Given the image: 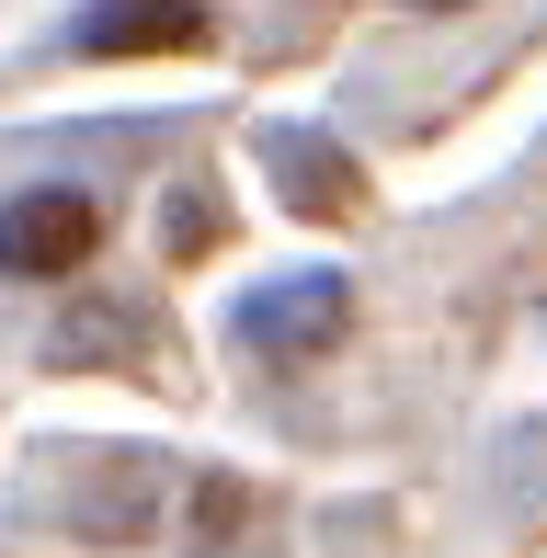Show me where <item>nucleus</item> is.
Wrapping results in <instances>:
<instances>
[{
    "instance_id": "423d86ee",
    "label": "nucleus",
    "mask_w": 547,
    "mask_h": 558,
    "mask_svg": "<svg viewBox=\"0 0 547 558\" xmlns=\"http://www.w3.org/2000/svg\"><path fill=\"white\" fill-rule=\"evenodd\" d=\"M126 353H148V308L137 296H81V308L46 331V365H126Z\"/></svg>"
},
{
    "instance_id": "7ed1b4c3",
    "label": "nucleus",
    "mask_w": 547,
    "mask_h": 558,
    "mask_svg": "<svg viewBox=\"0 0 547 558\" xmlns=\"http://www.w3.org/2000/svg\"><path fill=\"white\" fill-rule=\"evenodd\" d=\"M252 160L274 171V194H285V217H365V171L342 137H319V125H263Z\"/></svg>"
},
{
    "instance_id": "f257e3e1",
    "label": "nucleus",
    "mask_w": 547,
    "mask_h": 558,
    "mask_svg": "<svg viewBox=\"0 0 547 558\" xmlns=\"http://www.w3.org/2000/svg\"><path fill=\"white\" fill-rule=\"evenodd\" d=\"M342 319H354V286L342 274H274L229 308V342L263 353V365H308V353L342 342Z\"/></svg>"
},
{
    "instance_id": "6e6552de",
    "label": "nucleus",
    "mask_w": 547,
    "mask_h": 558,
    "mask_svg": "<svg viewBox=\"0 0 547 558\" xmlns=\"http://www.w3.org/2000/svg\"><path fill=\"white\" fill-rule=\"evenodd\" d=\"M206 228H217V217H206V194L183 183V194H171V251H206Z\"/></svg>"
},
{
    "instance_id": "1a4fd4ad",
    "label": "nucleus",
    "mask_w": 547,
    "mask_h": 558,
    "mask_svg": "<svg viewBox=\"0 0 547 558\" xmlns=\"http://www.w3.org/2000/svg\"><path fill=\"white\" fill-rule=\"evenodd\" d=\"M400 12H457V0H400Z\"/></svg>"
},
{
    "instance_id": "39448f33",
    "label": "nucleus",
    "mask_w": 547,
    "mask_h": 558,
    "mask_svg": "<svg viewBox=\"0 0 547 558\" xmlns=\"http://www.w3.org/2000/svg\"><path fill=\"white\" fill-rule=\"evenodd\" d=\"M148 524H160V456H104V478L69 501V536H92V547H126Z\"/></svg>"
},
{
    "instance_id": "20e7f679",
    "label": "nucleus",
    "mask_w": 547,
    "mask_h": 558,
    "mask_svg": "<svg viewBox=\"0 0 547 558\" xmlns=\"http://www.w3.org/2000/svg\"><path fill=\"white\" fill-rule=\"evenodd\" d=\"M206 35V0H81L69 12V58H194Z\"/></svg>"
},
{
    "instance_id": "0eeeda50",
    "label": "nucleus",
    "mask_w": 547,
    "mask_h": 558,
    "mask_svg": "<svg viewBox=\"0 0 547 558\" xmlns=\"http://www.w3.org/2000/svg\"><path fill=\"white\" fill-rule=\"evenodd\" d=\"M240 513H252V501H240V478H206V490H194V536H206V547L229 536Z\"/></svg>"
},
{
    "instance_id": "f03ea898",
    "label": "nucleus",
    "mask_w": 547,
    "mask_h": 558,
    "mask_svg": "<svg viewBox=\"0 0 547 558\" xmlns=\"http://www.w3.org/2000/svg\"><path fill=\"white\" fill-rule=\"evenodd\" d=\"M0 251H12L23 286H69V274L104 251V206H92L81 183H23V194H12V228H0Z\"/></svg>"
}]
</instances>
